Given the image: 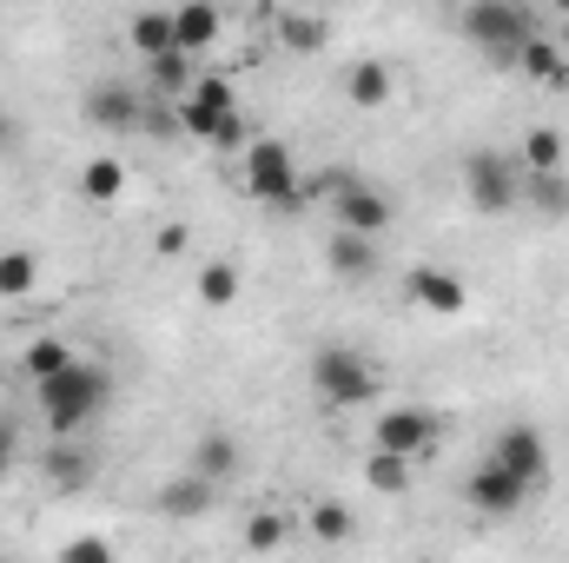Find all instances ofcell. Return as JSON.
Segmentation results:
<instances>
[{
  "instance_id": "cell-17",
  "label": "cell",
  "mask_w": 569,
  "mask_h": 563,
  "mask_svg": "<svg viewBox=\"0 0 569 563\" xmlns=\"http://www.w3.org/2000/svg\"><path fill=\"white\" fill-rule=\"evenodd\" d=\"M212 491H219L212 477L186 471V477H172V484L159 491V511H166V517H186V524H192V517H206V511H212Z\"/></svg>"
},
{
  "instance_id": "cell-7",
  "label": "cell",
  "mask_w": 569,
  "mask_h": 563,
  "mask_svg": "<svg viewBox=\"0 0 569 563\" xmlns=\"http://www.w3.org/2000/svg\"><path fill=\"white\" fill-rule=\"evenodd\" d=\"M331 213H338V226H351V233H391V219H398V199L391 192H378V186H358V179H338V192H331Z\"/></svg>"
},
{
  "instance_id": "cell-11",
  "label": "cell",
  "mask_w": 569,
  "mask_h": 563,
  "mask_svg": "<svg viewBox=\"0 0 569 563\" xmlns=\"http://www.w3.org/2000/svg\"><path fill=\"white\" fill-rule=\"evenodd\" d=\"M517 67H523L537 87H550V93H563L569 87V53L557 47V33H530V40L517 47Z\"/></svg>"
},
{
  "instance_id": "cell-28",
  "label": "cell",
  "mask_w": 569,
  "mask_h": 563,
  "mask_svg": "<svg viewBox=\"0 0 569 563\" xmlns=\"http://www.w3.org/2000/svg\"><path fill=\"white\" fill-rule=\"evenodd\" d=\"M284 537H291V517H284V511H259V517L246 524V544H252V551H279Z\"/></svg>"
},
{
  "instance_id": "cell-6",
  "label": "cell",
  "mask_w": 569,
  "mask_h": 563,
  "mask_svg": "<svg viewBox=\"0 0 569 563\" xmlns=\"http://www.w3.org/2000/svg\"><path fill=\"white\" fill-rule=\"evenodd\" d=\"M463 497H470V511H483V517H517L523 497H530V484H523L517 471H503L497 457H483V464L463 477Z\"/></svg>"
},
{
  "instance_id": "cell-31",
  "label": "cell",
  "mask_w": 569,
  "mask_h": 563,
  "mask_svg": "<svg viewBox=\"0 0 569 563\" xmlns=\"http://www.w3.org/2000/svg\"><path fill=\"white\" fill-rule=\"evenodd\" d=\"M246 140H252V134H246V113L232 107V113H219V120H212V140H206V146H219V152H246Z\"/></svg>"
},
{
  "instance_id": "cell-8",
  "label": "cell",
  "mask_w": 569,
  "mask_h": 563,
  "mask_svg": "<svg viewBox=\"0 0 569 563\" xmlns=\"http://www.w3.org/2000/svg\"><path fill=\"white\" fill-rule=\"evenodd\" d=\"M378 451H398V457H425L437 451V437H443V424L418 412V405H391V412H378Z\"/></svg>"
},
{
  "instance_id": "cell-4",
  "label": "cell",
  "mask_w": 569,
  "mask_h": 563,
  "mask_svg": "<svg viewBox=\"0 0 569 563\" xmlns=\"http://www.w3.org/2000/svg\"><path fill=\"white\" fill-rule=\"evenodd\" d=\"M246 192L266 206H298V166L284 140H246Z\"/></svg>"
},
{
  "instance_id": "cell-19",
  "label": "cell",
  "mask_w": 569,
  "mask_h": 563,
  "mask_svg": "<svg viewBox=\"0 0 569 563\" xmlns=\"http://www.w3.org/2000/svg\"><path fill=\"white\" fill-rule=\"evenodd\" d=\"M80 192H87L93 206H113V199L127 192V159H107V152L87 159V166H80Z\"/></svg>"
},
{
  "instance_id": "cell-9",
  "label": "cell",
  "mask_w": 569,
  "mask_h": 563,
  "mask_svg": "<svg viewBox=\"0 0 569 563\" xmlns=\"http://www.w3.org/2000/svg\"><path fill=\"white\" fill-rule=\"evenodd\" d=\"M490 457L503 464V471H517L530 491L550 477V444H543V431L537 424H510V431H497V444H490Z\"/></svg>"
},
{
  "instance_id": "cell-26",
  "label": "cell",
  "mask_w": 569,
  "mask_h": 563,
  "mask_svg": "<svg viewBox=\"0 0 569 563\" xmlns=\"http://www.w3.org/2000/svg\"><path fill=\"white\" fill-rule=\"evenodd\" d=\"M73 358H80V352H73L67 338H33V345H27V372H33V378H53V372L73 365Z\"/></svg>"
},
{
  "instance_id": "cell-5",
  "label": "cell",
  "mask_w": 569,
  "mask_h": 563,
  "mask_svg": "<svg viewBox=\"0 0 569 563\" xmlns=\"http://www.w3.org/2000/svg\"><path fill=\"white\" fill-rule=\"evenodd\" d=\"M463 192H470V206L477 213H510L517 199H523V179H517V166L503 159V152H470L463 159Z\"/></svg>"
},
{
  "instance_id": "cell-12",
  "label": "cell",
  "mask_w": 569,
  "mask_h": 563,
  "mask_svg": "<svg viewBox=\"0 0 569 563\" xmlns=\"http://www.w3.org/2000/svg\"><path fill=\"white\" fill-rule=\"evenodd\" d=\"M325 266H331L338 279H371V273H378V239H371V233L338 226V233H331V246H325Z\"/></svg>"
},
{
  "instance_id": "cell-20",
  "label": "cell",
  "mask_w": 569,
  "mask_h": 563,
  "mask_svg": "<svg viewBox=\"0 0 569 563\" xmlns=\"http://www.w3.org/2000/svg\"><path fill=\"white\" fill-rule=\"evenodd\" d=\"M523 199L537 206V213H569V179H563V166H543V172H530L523 166Z\"/></svg>"
},
{
  "instance_id": "cell-21",
  "label": "cell",
  "mask_w": 569,
  "mask_h": 563,
  "mask_svg": "<svg viewBox=\"0 0 569 563\" xmlns=\"http://www.w3.org/2000/svg\"><path fill=\"white\" fill-rule=\"evenodd\" d=\"M146 80H152L159 93H172V100H179L199 73H192V53H186V47H166V53H152V60H146Z\"/></svg>"
},
{
  "instance_id": "cell-15",
  "label": "cell",
  "mask_w": 569,
  "mask_h": 563,
  "mask_svg": "<svg viewBox=\"0 0 569 563\" xmlns=\"http://www.w3.org/2000/svg\"><path fill=\"white\" fill-rule=\"evenodd\" d=\"M219 27H226V20H219L212 0H179V7H172V33H179L186 53H206V47L219 40Z\"/></svg>"
},
{
  "instance_id": "cell-34",
  "label": "cell",
  "mask_w": 569,
  "mask_h": 563,
  "mask_svg": "<svg viewBox=\"0 0 569 563\" xmlns=\"http://www.w3.org/2000/svg\"><path fill=\"white\" fill-rule=\"evenodd\" d=\"M13 457H20V424H13L7 412H0V477L13 471Z\"/></svg>"
},
{
  "instance_id": "cell-33",
  "label": "cell",
  "mask_w": 569,
  "mask_h": 563,
  "mask_svg": "<svg viewBox=\"0 0 569 563\" xmlns=\"http://www.w3.org/2000/svg\"><path fill=\"white\" fill-rule=\"evenodd\" d=\"M67 557H73V563H107V557H113V544H107V537H73V544H67Z\"/></svg>"
},
{
  "instance_id": "cell-22",
  "label": "cell",
  "mask_w": 569,
  "mask_h": 563,
  "mask_svg": "<svg viewBox=\"0 0 569 563\" xmlns=\"http://www.w3.org/2000/svg\"><path fill=\"white\" fill-rule=\"evenodd\" d=\"M33 279H40L33 253H27V246H7V253H0V298H27Z\"/></svg>"
},
{
  "instance_id": "cell-18",
  "label": "cell",
  "mask_w": 569,
  "mask_h": 563,
  "mask_svg": "<svg viewBox=\"0 0 569 563\" xmlns=\"http://www.w3.org/2000/svg\"><path fill=\"white\" fill-rule=\"evenodd\" d=\"M345 100H351V107H385V100H391V67H385V60H358V67L345 73Z\"/></svg>"
},
{
  "instance_id": "cell-23",
  "label": "cell",
  "mask_w": 569,
  "mask_h": 563,
  "mask_svg": "<svg viewBox=\"0 0 569 563\" xmlns=\"http://www.w3.org/2000/svg\"><path fill=\"white\" fill-rule=\"evenodd\" d=\"M127 40L140 47L146 60H152V53H166V47H179V33H172V13H133Z\"/></svg>"
},
{
  "instance_id": "cell-30",
  "label": "cell",
  "mask_w": 569,
  "mask_h": 563,
  "mask_svg": "<svg viewBox=\"0 0 569 563\" xmlns=\"http://www.w3.org/2000/svg\"><path fill=\"white\" fill-rule=\"evenodd\" d=\"M279 33H284V47H298V53H318L325 47V20H311V13H284Z\"/></svg>"
},
{
  "instance_id": "cell-10",
  "label": "cell",
  "mask_w": 569,
  "mask_h": 563,
  "mask_svg": "<svg viewBox=\"0 0 569 563\" xmlns=\"http://www.w3.org/2000/svg\"><path fill=\"white\" fill-rule=\"evenodd\" d=\"M87 120L107 127V134H133V127H146L140 87H127V80H93V87H87Z\"/></svg>"
},
{
  "instance_id": "cell-25",
  "label": "cell",
  "mask_w": 569,
  "mask_h": 563,
  "mask_svg": "<svg viewBox=\"0 0 569 563\" xmlns=\"http://www.w3.org/2000/svg\"><path fill=\"white\" fill-rule=\"evenodd\" d=\"M365 484H371V491H385V497H398V491L411 484V457H398V451H378V457L365 464Z\"/></svg>"
},
{
  "instance_id": "cell-14",
  "label": "cell",
  "mask_w": 569,
  "mask_h": 563,
  "mask_svg": "<svg viewBox=\"0 0 569 563\" xmlns=\"http://www.w3.org/2000/svg\"><path fill=\"white\" fill-rule=\"evenodd\" d=\"M405 292H411V305H425V312H463V279L457 273H443V266H418L411 279H405Z\"/></svg>"
},
{
  "instance_id": "cell-13",
  "label": "cell",
  "mask_w": 569,
  "mask_h": 563,
  "mask_svg": "<svg viewBox=\"0 0 569 563\" xmlns=\"http://www.w3.org/2000/svg\"><path fill=\"white\" fill-rule=\"evenodd\" d=\"M40 471H47L53 491H87L93 484V451L80 437H53V451L40 457Z\"/></svg>"
},
{
  "instance_id": "cell-3",
  "label": "cell",
  "mask_w": 569,
  "mask_h": 563,
  "mask_svg": "<svg viewBox=\"0 0 569 563\" xmlns=\"http://www.w3.org/2000/svg\"><path fill=\"white\" fill-rule=\"evenodd\" d=\"M311 392L325 405H371L378 398V372L365 365V352L351 345H318L311 352Z\"/></svg>"
},
{
  "instance_id": "cell-35",
  "label": "cell",
  "mask_w": 569,
  "mask_h": 563,
  "mask_svg": "<svg viewBox=\"0 0 569 563\" xmlns=\"http://www.w3.org/2000/svg\"><path fill=\"white\" fill-rule=\"evenodd\" d=\"M159 253H186V226H166L159 233Z\"/></svg>"
},
{
  "instance_id": "cell-29",
  "label": "cell",
  "mask_w": 569,
  "mask_h": 563,
  "mask_svg": "<svg viewBox=\"0 0 569 563\" xmlns=\"http://www.w3.org/2000/svg\"><path fill=\"white\" fill-rule=\"evenodd\" d=\"M186 100H192V107H206V113H232V107H239L232 80H212V73H206V80H192V87H186Z\"/></svg>"
},
{
  "instance_id": "cell-2",
  "label": "cell",
  "mask_w": 569,
  "mask_h": 563,
  "mask_svg": "<svg viewBox=\"0 0 569 563\" xmlns=\"http://www.w3.org/2000/svg\"><path fill=\"white\" fill-rule=\"evenodd\" d=\"M457 27H463V40H470L490 67H517V47L537 33V27H530V13H523V7H510V0H470Z\"/></svg>"
},
{
  "instance_id": "cell-1",
  "label": "cell",
  "mask_w": 569,
  "mask_h": 563,
  "mask_svg": "<svg viewBox=\"0 0 569 563\" xmlns=\"http://www.w3.org/2000/svg\"><path fill=\"white\" fill-rule=\"evenodd\" d=\"M107 392H113V378H107V365H93V358H73V365H60L53 378H33V398H40L47 424H53V437H73L87 418H100Z\"/></svg>"
},
{
  "instance_id": "cell-37",
  "label": "cell",
  "mask_w": 569,
  "mask_h": 563,
  "mask_svg": "<svg viewBox=\"0 0 569 563\" xmlns=\"http://www.w3.org/2000/svg\"><path fill=\"white\" fill-rule=\"evenodd\" d=\"M550 7H557V13H569V0H550Z\"/></svg>"
},
{
  "instance_id": "cell-27",
  "label": "cell",
  "mask_w": 569,
  "mask_h": 563,
  "mask_svg": "<svg viewBox=\"0 0 569 563\" xmlns=\"http://www.w3.org/2000/svg\"><path fill=\"white\" fill-rule=\"evenodd\" d=\"M523 166H530V172H543V166H563V134H550V127H530V134H523Z\"/></svg>"
},
{
  "instance_id": "cell-24",
  "label": "cell",
  "mask_w": 569,
  "mask_h": 563,
  "mask_svg": "<svg viewBox=\"0 0 569 563\" xmlns=\"http://www.w3.org/2000/svg\"><path fill=\"white\" fill-rule=\"evenodd\" d=\"M239 298V266L232 259H212L206 273H199V305H212V312H226Z\"/></svg>"
},
{
  "instance_id": "cell-36",
  "label": "cell",
  "mask_w": 569,
  "mask_h": 563,
  "mask_svg": "<svg viewBox=\"0 0 569 563\" xmlns=\"http://www.w3.org/2000/svg\"><path fill=\"white\" fill-rule=\"evenodd\" d=\"M557 47H563V53H569V13H563V27H557Z\"/></svg>"
},
{
  "instance_id": "cell-16",
  "label": "cell",
  "mask_w": 569,
  "mask_h": 563,
  "mask_svg": "<svg viewBox=\"0 0 569 563\" xmlns=\"http://www.w3.org/2000/svg\"><path fill=\"white\" fill-rule=\"evenodd\" d=\"M192 471L212 477V484H232V477H239V437H232V431H206V437L192 444Z\"/></svg>"
},
{
  "instance_id": "cell-32",
  "label": "cell",
  "mask_w": 569,
  "mask_h": 563,
  "mask_svg": "<svg viewBox=\"0 0 569 563\" xmlns=\"http://www.w3.org/2000/svg\"><path fill=\"white\" fill-rule=\"evenodd\" d=\"M311 531H318L325 544H338V537H351V511H345V504H318V511H311Z\"/></svg>"
}]
</instances>
